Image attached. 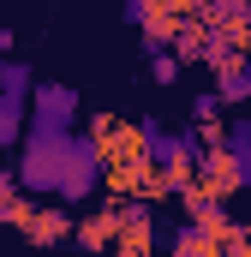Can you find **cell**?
I'll return each mask as SVG.
<instances>
[{"instance_id":"cell-2","label":"cell","mask_w":251,"mask_h":257,"mask_svg":"<svg viewBox=\"0 0 251 257\" xmlns=\"http://www.w3.org/2000/svg\"><path fill=\"white\" fill-rule=\"evenodd\" d=\"M90 150L102 168H138L156 156V126L132 114H90Z\"/></svg>"},{"instance_id":"cell-4","label":"cell","mask_w":251,"mask_h":257,"mask_svg":"<svg viewBox=\"0 0 251 257\" xmlns=\"http://www.w3.org/2000/svg\"><path fill=\"white\" fill-rule=\"evenodd\" d=\"M114 227H120V209H114V197H108L102 209H90V215L78 221V245H84V251H114Z\"/></svg>"},{"instance_id":"cell-1","label":"cell","mask_w":251,"mask_h":257,"mask_svg":"<svg viewBox=\"0 0 251 257\" xmlns=\"http://www.w3.org/2000/svg\"><path fill=\"white\" fill-rule=\"evenodd\" d=\"M0 227L24 233L30 245H66V239L78 233L66 209H54V203H36L30 192H18V174H6V168H0Z\"/></svg>"},{"instance_id":"cell-5","label":"cell","mask_w":251,"mask_h":257,"mask_svg":"<svg viewBox=\"0 0 251 257\" xmlns=\"http://www.w3.org/2000/svg\"><path fill=\"white\" fill-rule=\"evenodd\" d=\"M36 108H42L36 120H42L48 132H54V126L66 120V108H72V90H36Z\"/></svg>"},{"instance_id":"cell-3","label":"cell","mask_w":251,"mask_h":257,"mask_svg":"<svg viewBox=\"0 0 251 257\" xmlns=\"http://www.w3.org/2000/svg\"><path fill=\"white\" fill-rule=\"evenodd\" d=\"M114 209H120L114 251H120V257H150V251H156V221H150V203H144V197H114Z\"/></svg>"},{"instance_id":"cell-8","label":"cell","mask_w":251,"mask_h":257,"mask_svg":"<svg viewBox=\"0 0 251 257\" xmlns=\"http://www.w3.org/2000/svg\"><path fill=\"white\" fill-rule=\"evenodd\" d=\"M0 90H12V96H18V90H24V66L6 60V72H0Z\"/></svg>"},{"instance_id":"cell-9","label":"cell","mask_w":251,"mask_h":257,"mask_svg":"<svg viewBox=\"0 0 251 257\" xmlns=\"http://www.w3.org/2000/svg\"><path fill=\"white\" fill-rule=\"evenodd\" d=\"M233 257H251V221H245V227L233 221Z\"/></svg>"},{"instance_id":"cell-7","label":"cell","mask_w":251,"mask_h":257,"mask_svg":"<svg viewBox=\"0 0 251 257\" xmlns=\"http://www.w3.org/2000/svg\"><path fill=\"white\" fill-rule=\"evenodd\" d=\"M18 132V102H12V90H0V144Z\"/></svg>"},{"instance_id":"cell-6","label":"cell","mask_w":251,"mask_h":257,"mask_svg":"<svg viewBox=\"0 0 251 257\" xmlns=\"http://www.w3.org/2000/svg\"><path fill=\"white\" fill-rule=\"evenodd\" d=\"M215 90H221V102H251V60L233 78H215Z\"/></svg>"}]
</instances>
